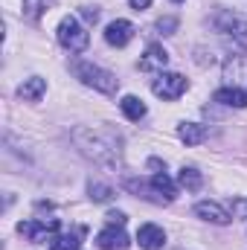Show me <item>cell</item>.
Here are the masks:
<instances>
[{"instance_id":"obj_1","label":"cell","mask_w":247,"mask_h":250,"mask_svg":"<svg viewBox=\"0 0 247 250\" xmlns=\"http://www.w3.org/2000/svg\"><path fill=\"white\" fill-rule=\"evenodd\" d=\"M70 137L79 146V151L84 157H90L93 163H99V166H114L123 154L120 140L105 128H73Z\"/></svg>"},{"instance_id":"obj_2","label":"cell","mask_w":247,"mask_h":250,"mask_svg":"<svg viewBox=\"0 0 247 250\" xmlns=\"http://www.w3.org/2000/svg\"><path fill=\"white\" fill-rule=\"evenodd\" d=\"M70 70H73V76H76L82 84H87V87H93V90H99V93H105V96H114V93L120 90V79H117L111 70H105V67H99V64H93V62L73 59V62H70Z\"/></svg>"},{"instance_id":"obj_3","label":"cell","mask_w":247,"mask_h":250,"mask_svg":"<svg viewBox=\"0 0 247 250\" xmlns=\"http://www.w3.org/2000/svg\"><path fill=\"white\" fill-rule=\"evenodd\" d=\"M56 35H59V44H62L64 50H70V53H84V50H87V44H90L87 29H84L73 15L62 18V23H59Z\"/></svg>"},{"instance_id":"obj_4","label":"cell","mask_w":247,"mask_h":250,"mask_svg":"<svg viewBox=\"0 0 247 250\" xmlns=\"http://www.w3.org/2000/svg\"><path fill=\"white\" fill-rule=\"evenodd\" d=\"M186 87H189V82H186L181 73H160L154 82H151V90H154V96H160V99H181L186 93Z\"/></svg>"},{"instance_id":"obj_5","label":"cell","mask_w":247,"mask_h":250,"mask_svg":"<svg viewBox=\"0 0 247 250\" xmlns=\"http://www.w3.org/2000/svg\"><path fill=\"white\" fill-rule=\"evenodd\" d=\"M59 230H62L59 218H50V221H21L18 224V233L26 236L29 242H47V239L59 236Z\"/></svg>"},{"instance_id":"obj_6","label":"cell","mask_w":247,"mask_h":250,"mask_svg":"<svg viewBox=\"0 0 247 250\" xmlns=\"http://www.w3.org/2000/svg\"><path fill=\"white\" fill-rule=\"evenodd\" d=\"M215 26H218V32L230 35L233 41H239L242 47H247V21L245 18L230 15V12H221V15L215 18Z\"/></svg>"},{"instance_id":"obj_7","label":"cell","mask_w":247,"mask_h":250,"mask_svg":"<svg viewBox=\"0 0 247 250\" xmlns=\"http://www.w3.org/2000/svg\"><path fill=\"white\" fill-rule=\"evenodd\" d=\"M131 38H134V23L131 21L117 18V21H111L105 26V41L111 47H125V44H131Z\"/></svg>"},{"instance_id":"obj_8","label":"cell","mask_w":247,"mask_h":250,"mask_svg":"<svg viewBox=\"0 0 247 250\" xmlns=\"http://www.w3.org/2000/svg\"><path fill=\"white\" fill-rule=\"evenodd\" d=\"M195 215L198 218H204V221H209V224H230V212L221 207V204H215V201H198L195 204Z\"/></svg>"},{"instance_id":"obj_9","label":"cell","mask_w":247,"mask_h":250,"mask_svg":"<svg viewBox=\"0 0 247 250\" xmlns=\"http://www.w3.org/2000/svg\"><path fill=\"white\" fill-rule=\"evenodd\" d=\"M137 242H140L143 250H163V245H166V230L157 227V224H143L137 230Z\"/></svg>"},{"instance_id":"obj_10","label":"cell","mask_w":247,"mask_h":250,"mask_svg":"<svg viewBox=\"0 0 247 250\" xmlns=\"http://www.w3.org/2000/svg\"><path fill=\"white\" fill-rule=\"evenodd\" d=\"M96 248L99 250H125L128 248V236L123 227H108L96 236Z\"/></svg>"},{"instance_id":"obj_11","label":"cell","mask_w":247,"mask_h":250,"mask_svg":"<svg viewBox=\"0 0 247 250\" xmlns=\"http://www.w3.org/2000/svg\"><path fill=\"white\" fill-rule=\"evenodd\" d=\"M166 64H169V53L160 47V44H151L148 50H145V56L140 59V70H166Z\"/></svg>"},{"instance_id":"obj_12","label":"cell","mask_w":247,"mask_h":250,"mask_svg":"<svg viewBox=\"0 0 247 250\" xmlns=\"http://www.w3.org/2000/svg\"><path fill=\"white\" fill-rule=\"evenodd\" d=\"M218 105H227V108H247V93L242 87H221V90H215V96H212Z\"/></svg>"},{"instance_id":"obj_13","label":"cell","mask_w":247,"mask_h":250,"mask_svg":"<svg viewBox=\"0 0 247 250\" xmlns=\"http://www.w3.org/2000/svg\"><path fill=\"white\" fill-rule=\"evenodd\" d=\"M44 93H47V82H44L41 76H32V79H26V82L18 87V96H21L23 102H38Z\"/></svg>"},{"instance_id":"obj_14","label":"cell","mask_w":247,"mask_h":250,"mask_svg":"<svg viewBox=\"0 0 247 250\" xmlns=\"http://www.w3.org/2000/svg\"><path fill=\"white\" fill-rule=\"evenodd\" d=\"M151 187H154V192H157L166 204H172V201L178 198V187H175V181H172L166 172H154V175H151Z\"/></svg>"},{"instance_id":"obj_15","label":"cell","mask_w":247,"mask_h":250,"mask_svg":"<svg viewBox=\"0 0 247 250\" xmlns=\"http://www.w3.org/2000/svg\"><path fill=\"white\" fill-rule=\"evenodd\" d=\"M82 236H84V227H76L73 233H59V236L50 239V250H79Z\"/></svg>"},{"instance_id":"obj_16","label":"cell","mask_w":247,"mask_h":250,"mask_svg":"<svg viewBox=\"0 0 247 250\" xmlns=\"http://www.w3.org/2000/svg\"><path fill=\"white\" fill-rule=\"evenodd\" d=\"M178 137L184 140L186 146H198V143L206 140V128L198 123H181L178 125Z\"/></svg>"},{"instance_id":"obj_17","label":"cell","mask_w":247,"mask_h":250,"mask_svg":"<svg viewBox=\"0 0 247 250\" xmlns=\"http://www.w3.org/2000/svg\"><path fill=\"white\" fill-rule=\"evenodd\" d=\"M120 108H123V114L128 120H134V123H140L145 114H148V108H145V102L143 99H137V96H123V102H120Z\"/></svg>"},{"instance_id":"obj_18","label":"cell","mask_w":247,"mask_h":250,"mask_svg":"<svg viewBox=\"0 0 247 250\" xmlns=\"http://www.w3.org/2000/svg\"><path fill=\"white\" fill-rule=\"evenodd\" d=\"M178 184H181L186 192H198V189L204 187V175H201L195 166H184V169L178 172Z\"/></svg>"},{"instance_id":"obj_19","label":"cell","mask_w":247,"mask_h":250,"mask_svg":"<svg viewBox=\"0 0 247 250\" xmlns=\"http://www.w3.org/2000/svg\"><path fill=\"white\" fill-rule=\"evenodd\" d=\"M47 6H50V0H23V15L29 21H38L47 12Z\"/></svg>"},{"instance_id":"obj_20","label":"cell","mask_w":247,"mask_h":250,"mask_svg":"<svg viewBox=\"0 0 247 250\" xmlns=\"http://www.w3.org/2000/svg\"><path fill=\"white\" fill-rule=\"evenodd\" d=\"M242 73H247V56H233V62H227V67H224V76L233 82Z\"/></svg>"},{"instance_id":"obj_21","label":"cell","mask_w":247,"mask_h":250,"mask_svg":"<svg viewBox=\"0 0 247 250\" xmlns=\"http://www.w3.org/2000/svg\"><path fill=\"white\" fill-rule=\"evenodd\" d=\"M87 195H90V201H111L114 198V189L108 187V184H90L87 187Z\"/></svg>"},{"instance_id":"obj_22","label":"cell","mask_w":247,"mask_h":250,"mask_svg":"<svg viewBox=\"0 0 247 250\" xmlns=\"http://www.w3.org/2000/svg\"><path fill=\"white\" fill-rule=\"evenodd\" d=\"M230 212H233V218L247 221V198H236V201L230 204Z\"/></svg>"},{"instance_id":"obj_23","label":"cell","mask_w":247,"mask_h":250,"mask_svg":"<svg viewBox=\"0 0 247 250\" xmlns=\"http://www.w3.org/2000/svg\"><path fill=\"white\" fill-rule=\"evenodd\" d=\"M175 29H178V18H160L157 21V32L160 35H175Z\"/></svg>"},{"instance_id":"obj_24","label":"cell","mask_w":247,"mask_h":250,"mask_svg":"<svg viewBox=\"0 0 247 250\" xmlns=\"http://www.w3.org/2000/svg\"><path fill=\"white\" fill-rule=\"evenodd\" d=\"M105 221H108V227H123L128 218H125V212H120V209H111V212L105 215Z\"/></svg>"},{"instance_id":"obj_25","label":"cell","mask_w":247,"mask_h":250,"mask_svg":"<svg viewBox=\"0 0 247 250\" xmlns=\"http://www.w3.org/2000/svg\"><path fill=\"white\" fill-rule=\"evenodd\" d=\"M82 18H84L87 23H96V21H99V9H96V6H84V9H82Z\"/></svg>"},{"instance_id":"obj_26","label":"cell","mask_w":247,"mask_h":250,"mask_svg":"<svg viewBox=\"0 0 247 250\" xmlns=\"http://www.w3.org/2000/svg\"><path fill=\"white\" fill-rule=\"evenodd\" d=\"M128 3H131V9H137V12H140V9H148V6H151V0H128Z\"/></svg>"},{"instance_id":"obj_27","label":"cell","mask_w":247,"mask_h":250,"mask_svg":"<svg viewBox=\"0 0 247 250\" xmlns=\"http://www.w3.org/2000/svg\"><path fill=\"white\" fill-rule=\"evenodd\" d=\"M175 3H184V0H175Z\"/></svg>"}]
</instances>
